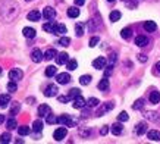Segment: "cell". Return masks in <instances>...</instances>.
<instances>
[{
	"mask_svg": "<svg viewBox=\"0 0 160 144\" xmlns=\"http://www.w3.org/2000/svg\"><path fill=\"white\" fill-rule=\"evenodd\" d=\"M19 5L15 0H2L0 2V19L3 22H12L19 15Z\"/></svg>",
	"mask_w": 160,
	"mask_h": 144,
	"instance_id": "obj_1",
	"label": "cell"
},
{
	"mask_svg": "<svg viewBox=\"0 0 160 144\" xmlns=\"http://www.w3.org/2000/svg\"><path fill=\"white\" fill-rule=\"evenodd\" d=\"M58 124H60L62 126H72V125H75V121L69 115H60L58 118Z\"/></svg>",
	"mask_w": 160,
	"mask_h": 144,
	"instance_id": "obj_2",
	"label": "cell"
},
{
	"mask_svg": "<svg viewBox=\"0 0 160 144\" xmlns=\"http://www.w3.org/2000/svg\"><path fill=\"white\" fill-rule=\"evenodd\" d=\"M31 59H32V62L40 63L44 59V54L41 53V50H40V49H34V50L31 52Z\"/></svg>",
	"mask_w": 160,
	"mask_h": 144,
	"instance_id": "obj_3",
	"label": "cell"
},
{
	"mask_svg": "<svg viewBox=\"0 0 160 144\" xmlns=\"http://www.w3.org/2000/svg\"><path fill=\"white\" fill-rule=\"evenodd\" d=\"M85 105H87V101H85V99H84L81 94H79L78 97H75L73 101H72V106L75 107V109H82Z\"/></svg>",
	"mask_w": 160,
	"mask_h": 144,
	"instance_id": "obj_4",
	"label": "cell"
},
{
	"mask_svg": "<svg viewBox=\"0 0 160 144\" xmlns=\"http://www.w3.org/2000/svg\"><path fill=\"white\" fill-rule=\"evenodd\" d=\"M66 134H68V131H66V128H58V130L54 131V134H53V137H54V140L56 141H62L65 137H66Z\"/></svg>",
	"mask_w": 160,
	"mask_h": 144,
	"instance_id": "obj_5",
	"label": "cell"
},
{
	"mask_svg": "<svg viewBox=\"0 0 160 144\" xmlns=\"http://www.w3.org/2000/svg\"><path fill=\"white\" fill-rule=\"evenodd\" d=\"M106 63H107L106 58L100 56V58H97V59H94V60H92V66L96 68V69H103V68H106Z\"/></svg>",
	"mask_w": 160,
	"mask_h": 144,
	"instance_id": "obj_6",
	"label": "cell"
},
{
	"mask_svg": "<svg viewBox=\"0 0 160 144\" xmlns=\"http://www.w3.org/2000/svg\"><path fill=\"white\" fill-rule=\"evenodd\" d=\"M56 94H58V87L54 84H50V85L46 87V90H44V96L46 97H54Z\"/></svg>",
	"mask_w": 160,
	"mask_h": 144,
	"instance_id": "obj_7",
	"label": "cell"
},
{
	"mask_svg": "<svg viewBox=\"0 0 160 144\" xmlns=\"http://www.w3.org/2000/svg\"><path fill=\"white\" fill-rule=\"evenodd\" d=\"M43 16L46 18L47 21H52L56 16V10L53 9V8H50V6H47V8H44L43 10Z\"/></svg>",
	"mask_w": 160,
	"mask_h": 144,
	"instance_id": "obj_8",
	"label": "cell"
},
{
	"mask_svg": "<svg viewBox=\"0 0 160 144\" xmlns=\"http://www.w3.org/2000/svg\"><path fill=\"white\" fill-rule=\"evenodd\" d=\"M56 81H58L59 84H62V85H65V84H68V82L71 81V75H69L68 72H63V74H59L58 77H56Z\"/></svg>",
	"mask_w": 160,
	"mask_h": 144,
	"instance_id": "obj_9",
	"label": "cell"
},
{
	"mask_svg": "<svg viewBox=\"0 0 160 144\" xmlns=\"http://www.w3.org/2000/svg\"><path fill=\"white\" fill-rule=\"evenodd\" d=\"M22 75H24V72L21 71V69H16V68H13V69L9 72V78H10V80H15V81L21 80V78H22Z\"/></svg>",
	"mask_w": 160,
	"mask_h": 144,
	"instance_id": "obj_10",
	"label": "cell"
},
{
	"mask_svg": "<svg viewBox=\"0 0 160 144\" xmlns=\"http://www.w3.org/2000/svg\"><path fill=\"white\" fill-rule=\"evenodd\" d=\"M113 103H112V101H109V103H104V105L102 106V107H100V109H98L97 111V116H103L104 115V112H109V111H112V109H113Z\"/></svg>",
	"mask_w": 160,
	"mask_h": 144,
	"instance_id": "obj_11",
	"label": "cell"
},
{
	"mask_svg": "<svg viewBox=\"0 0 160 144\" xmlns=\"http://www.w3.org/2000/svg\"><path fill=\"white\" fill-rule=\"evenodd\" d=\"M69 60V54L68 53H59L58 56H56V62H58V65H65V63H68Z\"/></svg>",
	"mask_w": 160,
	"mask_h": 144,
	"instance_id": "obj_12",
	"label": "cell"
},
{
	"mask_svg": "<svg viewBox=\"0 0 160 144\" xmlns=\"http://www.w3.org/2000/svg\"><path fill=\"white\" fill-rule=\"evenodd\" d=\"M147 138L150 141H160V131L157 130H151L147 132Z\"/></svg>",
	"mask_w": 160,
	"mask_h": 144,
	"instance_id": "obj_13",
	"label": "cell"
},
{
	"mask_svg": "<svg viewBox=\"0 0 160 144\" xmlns=\"http://www.w3.org/2000/svg\"><path fill=\"white\" fill-rule=\"evenodd\" d=\"M27 18H28V21H31V22H37V21H40V18H41V13H40L38 10H31Z\"/></svg>",
	"mask_w": 160,
	"mask_h": 144,
	"instance_id": "obj_14",
	"label": "cell"
},
{
	"mask_svg": "<svg viewBox=\"0 0 160 144\" xmlns=\"http://www.w3.org/2000/svg\"><path fill=\"white\" fill-rule=\"evenodd\" d=\"M144 28H146L147 33H154L157 29V25H156L154 21H146L144 22Z\"/></svg>",
	"mask_w": 160,
	"mask_h": 144,
	"instance_id": "obj_15",
	"label": "cell"
},
{
	"mask_svg": "<svg viewBox=\"0 0 160 144\" xmlns=\"http://www.w3.org/2000/svg\"><path fill=\"white\" fill-rule=\"evenodd\" d=\"M22 33H24V35L27 39H34L35 35H37V31L34 28H31V27H25Z\"/></svg>",
	"mask_w": 160,
	"mask_h": 144,
	"instance_id": "obj_16",
	"label": "cell"
},
{
	"mask_svg": "<svg viewBox=\"0 0 160 144\" xmlns=\"http://www.w3.org/2000/svg\"><path fill=\"white\" fill-rule=\"evenodd\" d=\"M135 44L138 46V47H144V46L148 44V39H147L146 35H138V37L135 39Z\"/></svg>",
	"mask_w": 160,
	"mask_h": 144,
	"instance_id": "obj_17",
	"label": "cell"
},
{
	"mask_svg": "<svg viewBox=\"0 0 160 144\" xmlns=\"http://www.w3.org/2000/svg\"><path fill=\"white\" fill-rule=\"evenodd\" d=\"M147 132V124H144V122H141V124H138L135 126V134L137 135H142Z\"/></svg>",
	"mask_w": 160,
	"mask_h": 144,
	"instance_id": "obj_18",
	"label": "cell"
},
{
	"mask_svg": "<svg viewBox=\"0 0 160 144\" xmlns=\"http://www.w3.org/2000/svg\"><path fill=\"white\" fill-rule=\"evenodd\" d=\"M112 132L115 135H119V134H122V130H123V126H122V124H121V121L119 122H116V124H113L112 125Z\"/></svg>",
	"mask_w": 160,
	"mask_h": 144,
	"instance_id": "obj_19",
	"label": "cell"
},
{
	"mask_svg": "<svg viewBox=\"0 0 160 144\" xmlns=\"http://www.w3.org/2000/svg\"><path fill=\"white\" fill-rule=\"evenodd\" d=\"M10 103V96L9 94H0V107L3 109Z\"/></svg>",
	"mask_w": 160,
	"mask_h": 144,
	"instance_id": "obj_20",
	"label": "cell"
},
{
	"mask_svg": "<svg viewBox=\"0 0 160 144\" xmlns=\"http://www.w3.org/2000/svg\"><path fill=\"white\" fill-rule=\"evenodd\" d=\"M65 33H66V27H65L63 24H56L53 34H56V35H63Z\"/></svg>",
	"mask_w": 160,
	"mask_h": 144,
	"instance_id": "obj_21",
	"label": "cell"
},
{
	"mask_svg": "<svg viewBox=\"0 0 160 144\" xmlns=\"http://www.w3.org/2000/svg\"><path fill=\"white\" fill-rule=\"evenodd\" d=\"M21 111V103L19 101H13V105L10 106V115L15 116V115H18Z\"/></svg>",
	"mask_w": 160,
	"mask_h": 144,
	"instance_id": "obj_22",
	"label": "cell"
},
{
	"mask_svg": "<svg viewBox=\"0 0 160 144\" xmlns=\"http://www.w3.org/2000/svg\"><path fill=\"white\" fill-rule=\"evenodd\" d=\"M56 56H58V52H56L54 49H49L47 52L44 53V59H46V60H52V59H54Z\"/></svg>",
	"mask_w": 160,
	"mask_h": 144,
	"instance_id": "obj_23",
	"label": "cell"
},
{
	"mask_svg": "<svg viewBox=\"0 0 160 144\" xmlns=\"http://www.w3.org/2000/svg\"><path fill=\"white\" fill-rule=\"evenodd\" d=\"M150 103H153V105H157L160 101V93L159 91H151L150 93Z\"/></svg>",
	"mask_w": 160,
	"mask_h": 144,
	"instance_id": "obj_24",
	"label": "cell"
},
{
	"mask_svg": "<svg viewBox=\"0 0 160 144\" xmlns=\"http://www.w3.org/2000/svg\"><path fill=\"white\" fill-rule=\"evenodd\" d=\"M50 113V107L47 105H41L38 107V116H41V118H43V116H47Z\"/></svg>",
	"mask_w": 160,
	"mask_h": 144,
	"instance_id": "obj_25",
	"label": "cell"
},
{
	"mask_svg": "<svg viewBox=\"0 0 160 144\" xmlns=\"http://www.w3.org/2000/svg\"><path fill=\"white\" fill-rule=\"evenodd\" d=\"M107 88H109V80H107V77H104L102 81L98 82V90L100 91H106Z\"/></svg>",
	"mask_w": 160,
	"mask_h": 144,
	"instance_id": "obj_26",
	"label": "cell"
},
{
	"mask_svg": "<svg viewBox=\"0 0 160 144\" xmlns=\"http://www.w3.org/2000/svg\"><path fill=\"white\" fill-rule=\"evenodd\" d=\"M121 12L119 10H113V12H110V15H109V18H110L112 22H116V21L121 19Z\"/></svg>",
	"mask_w": 160,
	"mask_h": 144,
	"instance_id": "obj_27",
	"label": "cell"
},
{
	"mask_svg": "<svg viewBox=\"0 0 160 144\" xmlns=\"http://www.w3.org/2000/svg\"><path fill=\"white\" fill-rule=\"evenodd\" d=\"M54 27H56V24L50 21V22H47V24L43 25V29L46 31V33H53V31H54Z\"/></svg>",
	"mask_w": 160,
	"mask_h": 144,
	"instance_id": "obj_28",
	"label": "cell"
},
{
	"mask_svg": "<svg viewBox=\"0 0 160 144\" xmlns=\"http://www.w3.org/2000/svg\"><path fill=\"white\" fill-rule=\"evenodd\" d=\"M68 16L69 18H78V16H79V9H77V8H69Z\"/></svg>",
	"mask_w": 160,
	"mask_h": 144,
	"instance_id": "obj_29",
	"label": "cell"
},
{
	"mask_svg": "<svg viewBox=\"0 0 160 144\" xmlns=\"http://www.w3.org/2000/svg\"><path fill=\"white\" fill-rule=\"evenodd\" d=\"M32 130L35 131V132H41L43 131V122L41 121H34V124H32Z\"/></svg>",
	"mask_w": 160,
	"mask_h": 144,
	"instance_id": "obj_30",
	"label": "cell"
},
{
	"mask_svg": "<svg viewBox=\"0 0 160 144\" xmlns=\"http://www.w3.org/2000/svg\"><path fill=\"white\" fill-rule=\"evenodd\" d=\"M12 141V137H10L9 132H3L2 134V137H0V143H3V144H8Z\"/></svg>",
	"mask_w": 160,
	"mask_h": 144,
	"instance_id": "obj_31",
	"label": "cell"
},
{
	"mask_svg": "<svg viewBox=\"0 0 160 144\" xmlns=\"http://www.w3.org/2000/svg\"><path fill=\"white\" fill-rule=\"evenodd\" d=\"M146 118H147V119H150V121H160L159 113H156V112H147Z\"/></svg>",
	"mask_w": 160,
	"mask_h": 144,
	"instance_id": "obj_32",
	"label": "cell"
},
{
	"mask_svg": "<svg viewBox=\"0 0 160 144\" xmlns=\"http://www.w3.org/2000/svg\"><path fill=\"white\" fill-rule=\"evenodd\" d=\"M56 72H58V68L56 66H49L46 69V77H54Z\"/></svg>",
	"mask_w": 160,
	"mask_h": 144,
	"instance_id": "obj_33",
	"label": "cell"
},
{
	"mask_svg": "<svg viewBox=\"0 0 160 144\" xmlns=\"http://www.w3.org/2000/svg\"><path fill=\"white\" fill-rule=\"evenodd\" d=\"M87 105H88V107H97V106L100 105V101H98V99H96V97H91V99H88Z\"/></svg>",
	"mask_w": 160,
	"mask_h": 144,
	"instance_id": "obj_34",
	"label": "cell"
},
{
	"mask_svg": "<svg viewBox=\"0 0 160 144\" xmlns=\"http://www.w3.org/2000/svg\"><path fill=\"white\" fill-rule=\"evenodd\" d=\"M79 82H81V85H88L91 82V75H82L79 78Z\"/></svg>",
	"mask_w": 160,
	"mask_h": 144,
	"instance_id": "obj_35",
	"label": "cell"
},
{
	"mask_svg": "<svg viewBox=\"0 0 160 144\" xmlns=\"http://www.w3.org/2000/svg\"><path fill=\"white\" fill-rule=\"evenodd\" d=\"M66 66H68L69 71H75L78 68V62L75 60V59H72V60H68V63H66Z\"/></svg>",
	"mask_w": 160,
	"mask_h": 144,
	"instance_id": "obj_36",
	"label": "cell"
},
{
	"mask_svg": "<svg viewBox=\"0 0 160 144\" xmlns=\"http://www.w3.org/2000/svg\"><path fill=\"white\" fill-rule=\"evenodd\" d=\"M18 132H19V135H28L29 134V126H27V125L18 126Z\"/></svg>",
	"mask_w": 160,
	"mask_h": 144,
	"instance_id": "obj_37",
	"label": "cell"
},
{
	"mask_svg": "<svg viewBox=\"0 0 160 144\" xmlns=\"http://www.w3.org/2000/svg\"><path fill=\"white\" fill-rule=\"evenodd\" d=\"M6 126H8V130H15V128H16V121H15L13 116H12L10 119H8V122H6Z\"/></svg>",
	"mask_w": 160,
	"mask_h": 144,
	"instance_id": "obj_38",
	"label": "cell"
},
{
	"mask_svg": "<svg viewBox=\"0 0 160 144\" xmlns=\"http://www.w3.org/2000/svg\"><path fill=\"white\" fill-rule=\"evenodd\" d=\"M121 35H122V39L128 40V39H129V37L132 35V31H131L129 28H123V29L121 31Z\"/></svg>",
	"mask_w": 160,
	"mask_h": 144,
	"instance_id": "obj_39",
	"label": "cell"
},
{
	"mask_svg": "<svg viewBox=\"0 0 160 144\" xmlns=\"http://www.w3.org/2000/svg\"><path fill=\"white\" fill-rule=\"evenodd\" d=\"M75 33H77L78 37H82L84 35V24H77V27H75Z\"/></svg>",
	"mask_w": 160,
	"mask_h": 144,
	"instance_id": "obj_40",
	"label": "cell"
},
{
	"mask_svg": "<svg viewBox=\"0 0 160 144\" xmlns=\"http://www.w3.org/2000/svg\"><path fill=\"white\" fill-rule=\"evenodd\" d=\"M8 90H9L10 93H15L16 90H18V85H16V82H15V80H12V81L8 84Z\"/></svg>",
	"mask_w": 160,
	"mask_h": 144,
	"instance_id": "obj_41",
	"label": "cell"
},
{
	"mask_svg": "<svg viewBox=\"0 0 160 144\" xmlns=\"http://www.w3.org/2000/svg\"><path fill=\"white\" fill-rule=\"evenodd\" d=\"M142 106H144V100H142V99H140V100H137L135 103L132 105V109H134V111H138V109H141Z\"/></svg>",
	"mask_w": 160,
	"mask_h": 144,
	"instance_id": "obj_42",
	"label": "cell"
},
{
	"mask_svg": "<svg viewBox=\"0 0 160 144\" xmlns=\"http://www.w3.org/2000/svg\"><path fill=\"white\" fill-rule=\"evenodd\" d=\"M79 94H81L79 88H72V90H69V97H71V99H75V97H78Z\"/></svg>",
	"mask_w": 160,
	"mask_h": 144,
	"instance_id": "obj_43",
	"label": "cell"
},
{
	"mask_svg": "<svg viewBox=\"0 0 160 144\" xmlns=\"http://www.w3.org/2000/svg\"><path fill=\"white\" fill-rule=\"evenodd\" d=\"M129 119V116L126 112H121L119 115H118V121H121V122H126V121Z\"/></svg>",
	"mask_w": 160,
	"mask_h": 144,
	"instance_id": "obj_44",
	"label": "cell"
},
{
	"mask_svg": "<svg viewBox=\"0 0 160 144\" xmlns=\"http://www.w3.org/2000/svg\"><path fill=\"white\" fill-rule=\"evenodd\" d=\"M69 43H71V40H69L68 37H62V39L59 40V44H60V46H63V47H68Z\"/></svg>",
	"mask_w": 160,
	"mask_h": 144,
	"instance_id": "obj_45",
	"label": "cell"
},
{
	"mask_svg": "<svg viewBox=\"0 0 160 144\" xmlns=\"http://www.w3.org/2000/svg\"><path fill=\"white\" fill-rule=\"evenodd\" d=\"M112 72H113V65H109V66L104 69V77L109 78V77L112 75Z\"/></svg>",
	"mask_w": 160,
	"mask_h": 144,
	"instance_id": "obj_46",
	"label": "cell"
},
{
	"mask_svg": "<svg viewBox=\"0 0 160 144\" xmlns=\"http://www.w3.org/2000/svg\"><path fill=\"white\" fill-rule=\"evenodd\" d=\"M46 118H47V122H49V124H56V122H58V118H56L54 115H50L49 113Z\"/></svg>",
	"mask_w": 160,
	"mask_h": 144,
	"instance_id": "obj_47",
	"label": "cell"
},
{
	"mask_svg": "<svg viewBox=\"0 0 160 144\" xmlns=\"http://www.w3.org/2000/svg\"><path fill=\"white\" fill-rule=\"evenodd\" d=\"M98 41H100L98 37H92V39L90 40V47H96V46L98 44Z\"/></svg>",
	"mask_w": 160,
	"mask_h": 144,
	"instance_id": "obj_48",
	"label": "cell"
},
{
	"mask_svg": "<svg viewBox=\"0 0 160 144\" xmlns=\"http://www.w3.org/2000/svg\"><path fill=\"white\" fill-rule=\"evenodd\" d=\"M58 100L60 101V103H68V101L71 100V97H69V96H59Z\"/></svg>",
	"mask_w": 160,
	"mask_h": 144,
	"instance_id": "obj_49",
	"label": "cell"
},
{
	"mask_svg": "<svg viewBox=\"0 0 160 144\" xmlns=\"http://www.w3.org/2000/svg\"><path fill=\"white\" fill-rule=\"evenodd\" d=\"M115 62H116V53H112L109 58V65H115Z\"/></svg>",
	"mask_w": 160,
	"mask_h": 144,
	"instance_id": "obj_50",
	"label": "cell"
},
{
	"mask_svg": "<svg viewBox=\"0 0 160 144\" xmlns=\"http://www.w3.org/2000/svg\"><path fill=\"white\" fill-rule=\"evenodd\" d=\"M138 60H140L141 63H146L147 62V56L146 54H138Z\"/></svg>",
	"mask_w": 160,
	"mask_h": 144,
	"instance_id": "obj_51",
	"label": "cell"
},
{
	"mask_svg": "<svg viewBox=\"0 0 160 144\" xmlns=\"http://www.w3.org/2000/svg\"><path fill=\"white\" fill-rule=\"evenodd\" d=\"M107 132H109V128H107V126H103L102 131H100V134H102V135H106Z\"/></svg>",
	"mask_w": 160,
	"mask_h": 144,
	"instance_id": "obj_52",
	"label": "cell"
},
{
	"mask_svg": "<svg viewBox=\"0 0 160 144\" xmlns=\"http://www.w3.org/2000/svg\"><path fill=\"white\" fill-rule=\"evenodd\" d=\"M85 3V0H75V5L77 6H82Z\"/></svg>",
	"mask_w": 160,
	"mask_h": 144,
	"instance_id": "obj_53",
	"label": "cell"
},
{
	"mask_svg": "<svg viewBox=\"0 0 160 144\" xmlns=\"http://www.w3.org/2000/svg\"><path fill=\"white\" fill-rule=\"evenodd\" d=\"M156 68H157V72H159V74H160V62H157V63H156Z\"/></svg>",
	"mask_w": 160,
	"mask_h": 144,
	"instance_id": "obj_54",
	"label": "cell"
},
{
	"mask_svg": "<svg viewBox=\"0 0 160 144\" xmlns=\"http://www.w3.org/2000/svg\"><path fill=\"white\" fill-rule=\"evenodd\" d=\"M3 122H5V116L0 115V124H3Z\"/></svg>",
	"mask_w": 160,
	"mask_h": 144,
	"instance_id": "obj_55",
	"label": "cell"
},
{
	"mask_svg": "<svg viewBox=\"0 0 160 144\" xmlns=\"http://www.w3.org/2000/svg\"><path fill=\"white\" fill-rule=\"evenodd\" d=\"M107 2H115V0H107Z\"/></svg>",
	"mask_w": 160,
	"mask_h": 144,
	"instance_id": "obj_56",
	"label": "cell"
},
{
	"mask_svg": "<svg viewBox=\"0 0 160 144\" xmlns=\"http://www.w3.org/2000/svg\"><path fill=\"white\" fill-rule=\"evenodd\" d=\"M0 74H2V68H0Z\"/></svg>",
	"mask_w": 160,
	"mask_h": 144,
	"instance_id": "obj_57",
	"label": "cell"
},
{
	"mask_svg": "<svg viewBox=\"0 0 160 144\" xmlns=\"http://www.w3.org/2000/svg\"><path fill=\"white\" fill-rule=\"evenodd\" d=\"M25 2H31V0H25Z\"/></svg>",
	"mask_w": 160,
	"mask_h": 144,
	"instance_id": "obj_58",
	"label": "cell"
}]
</instances>
